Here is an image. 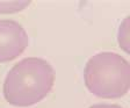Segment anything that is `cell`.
<instances>
[{
	"label": "cell",
	"mask_w": 130,
	"mask_h": 108,
	"mask_svg": "<svg viewBox=\"0 0 130 108\" xmlns=\"http://www.w3.org/2000/svg\"><path fill=\"white\" fill-rule=\"evenodd\" d=\"M128 21H129V19H125L124 22H123V24L121 26V28H120V36H124V38L123 37H119L120 40V45L123 48V43L124 44V48H125V51L129 52V50H128V47H127V43H128V40H129V37H128Z\"/></svg>",
	"instance_id": "5"
},
{
	"label": "cell",
	"mask_w": 130,
	"mask_h": 108,
	"mask_svg": "<svg viewBox=\"0 0 130 108\" xmlns=\"http://www.w3.org/2000/svg\"><path fill=\"white\" fill-rule=\"evenodd\" d=\"M28 35L13 20H0V63L19 57L28 47Z\"/></svg>",
	"instance_id": "3"
},
{
	"label": "cell",
	"mask_w": 130,
	"mask_h": 108,
	"mask_svg": "<svg viewBox=\"0 0 130 108\" xmlns=\"http://www.w3.org/2000/svg\"><path fill=\"white\" fill-rule=\"evenodd\" d=\"M30 1H0V13H14L26 8Z\"/></svg>",
	"instance_id": "4"
},
{
	"label": "cell",
	"mask_w": 130,
	"mask_h": 108,
	"mask_svg": "<svg viewBox=\"0 0 130 108\" xmlns=\"http://www.w3.org/2000/svg\"><path fill=\"white\" fill-rule=\"evenodd\" d=\"M55 83V71L46 60L24 58L7 73L4 83L6 101L18 107H28L43 100Z\"/></svg>",
	"instance_id": "1"
},
{
	"label": "cell",
	"mask_w": 130,
	"mask_h": 108,
	"mask_svg": "<svg viewBox=\"0 0 130 108\" xmlns=\"http://www.w3.org/2000/svg\"><path fill=\"white\" fill-rule=\"evenodd\" d=\"M89 108H122L119 105H109V103H99V105L91 106Z\"/></svg>",
	"instance_id": "6"
},
{
	"label": "cell",
	"mask_w": 130,
	"mask_h": 108,
	"mask_svg": "<svg viewBox=\"0 0 130 108\" xmlns=\"http://www.w3.org/2000/svg\"><path fill=\"white\" fill-rule=\"evenodd\" d=\"M85 85L99 98L114 99L127 94L130 87V65L114 52L94 55L86 63Z\"/></svg>",
	"instance_id": "2"
}]
</instances>
